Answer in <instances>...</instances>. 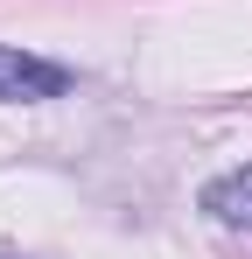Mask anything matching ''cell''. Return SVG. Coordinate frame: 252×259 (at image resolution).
<instances>
[{
	"label": "cell",
	"instance_id": "obj_2",
	"mask_svg": "<svg viewBox=\"0 0 252 259\" xmlns=\"http://www.w3.org/2000/svg\"><path fill=\"white\" fill-rule=\"evenodd\" d=\"M203 210L217 217V224H238V231H252V161L231 175H217V182H203Z\"/></svg>",
	"mask_w": 252,
	"mask_h": 259
},
{
	"label": "cell",
	"instance_id": "obj_1",
	"mask_svg": "<svg viewBox=\"0 0 252 259\" xmlns=\"http://www.w3.org/2000/svg\"><path fill=\"white\" fill-rule=\"evenodd\" d=\"M63 91H70V70L63 63L0 42V105H42V98H63Z\"/></svg>",
	"mask_w": 252,
	"mask_h": 259
}]
</instances>
